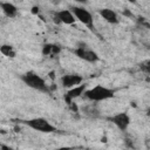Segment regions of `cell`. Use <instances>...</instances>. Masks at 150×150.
Wrapping results in <instances>:
<instances>
[{
	"mask_svg": "<svg viewBox=\"0 0 150 150\" xmlns=\"http://www.w3.org/2000/svg\"><path fill=\"white\" fill-rule=\"evenodd\" d=\"M0 52L5 56H9V57H14L15 56V52H14L13 47L12 46H8V45H2L0 47Z\"/></svg>",
	"mask_w": 150,
	"mask_h": 150,
	"instance_id": "13",
	"label": "cell"
},
{
	"mask_svg": "<svg viewBox=\"0 0 150 150\" xmlns=\"http://www.w3.org/2000/svg\"><path fill=\"white\" fill-rule=\"evenodd\" d=\"M115 91L112 89L102 87V86H96L89 90L84 91V95L87 98L91 100V101H103V100H108L114 97Z\"/></svg>",
	"mask_w": 150,
	"mask_h": 150,
	"instance_id": "2",
	"label": "cell"
},
{
	"mask_svg": "<svg viewBox=\"0 0 150 150\" xmlns=\"http://www.w3.org/2000/svg\"><path fill=\"white\" fill-rule=\"evenodd\" d=\"M55 21L56 22H62L66 25H73L75 22V16L73 14V12L68 11V9H63L56 13L55 15Z\"/></svg>",
	"mask_w": 150,
	"mask_h": 150,
	"instance_id": "7",
	"label": "cell"
},
{
	"mask_svg": "<svg viewBox=\"0 0 150 150\" xmlns=\"http://www.w3.org/2000/svg\"><path fill=\"white\" fill-rule=\"evenodd\" d=\"M71 12H73L74 16H76V19L80 22H82L83 25L88 26L90 29H94L93 28L94 27V25H93V16H91V14L87 9H84L82 7H76L75 6V7L71 8Z\"/></svg>",
	"mask_w": 150,
	"mask_h": 150,
	"instance_id": "4",
	"label": "cell"
},
{
	"mask_svg": "<svg viewBox=\"0 0 150 150\" xmlns=\"http://www.w3.org/2000/svg\"><path fill=\"white\" fill-rule=\"evenodd\" d=\"M139 67H141V69H142L143 71L150 74V60H148V61H145V62H142V63L139 64Z\"/></svg>",
	"mask_w": 150,
	"mask_h": 150,
	"instance_id": "14",
	"label": "cell"
},
{
	"mask_svg": "<svg viewBox=\"0 0 150 150\" xmlns=\"http://www.w3.org/2000/svg\"><path fill=\"white\" fill-rule=\"evenodd\" d=\"M59 52H60V48L55 45H45L43 49H42L43 55H53V54H56Z\"/></svg>",
	"mask_w": 150,
	"mask_h": 150,
	"instance_id": "12",
	"label": "cell"
},
{
	"mask_svg": "<svg viewBox=\"0 0 150 150\" xmlns=\"http://www.w3.org/2000/svg\"><path fill=\"white\" fill-rule=\"evenodd\" d=\"M0 6H1V9L4 11V13H5L7 16L14 18V16L16 15L18 9H16V7H15L13 4H11V2H1Z\"/></svg>",
	"mask_w": 150,
	"mask_h": 150,
	"instance_id": "11",
	"label": "cell"
},
{
	"mask_svg": "<svg viewBox=\"0 0 150 150\" xmlns=\"http://www.w3.org/2000/svg\"><path fill=\"white\" fill-rule=\"evenodd\" d=\"M145 144H146L148 148H150V139H146V141H145Z\"/></svg>",
	"mask_w": 150,
	"mask_h": 150,
	"instance_id": "17",
	"label": "cell"
},
{
	"mask_svg": "<svg viewBox=\"0 0 150 150\" xmlns=\"http://www.w3.org/2000/svg\"><path fill=\"white\" fill-rule=\"evenodd\" d=\"M62 86L64 88H70V87H77L81 82H82V77L80 75H75V74H68L62 76L61 79Z\"/></svg>",
	"mask_w": 150,
	"mask_h": 150,
	"instance_id": "8",
	"label": "cell"
},
{
	"mask_svg": "<svg viewBox=\"0 0 150 150\" xmlns=\"http://www.w3.org/2000/svg\"><path fill=\"white\" fill-rule=\"evenodd\" d=\"M36 12H39V8L38 7H33V13H36Z\"/></svg>",
	"mask_w": 150,
	"mask_h": 150,
	"instance_id": "18",
	"label": "cell"
},
{
	"mask_svg": "<svg viewBox=\"0 0 150 150\" xmlns=\"http://www.w3.org/2000/svg\"><path fill=\"white\" fill-rule=\"evenodd\" d=\"M21 80L25 82V84H27L28 87L39 90V91H43V93H49V88L46 84L45 80L42 77H40L38 74L33 73V71H27L26 74H23L21 76Z\"/></svg>",
	"mask_w": 150,
	"mask_h": 150,
	"instance_id": "1",
	"label": "cell"
},
{
	"mask_svg": "<svg viewBox=\"0 0 150 150\" xmlns=\"http://www.w3.org/2000/svg\"><path fill=\"white\" fill-rule=\"evenodd\" d=\"M54 150H73V148H70V146H61V148H57V149H54Z\"/></svg>",
	"mask_w": 150,
	"mask_h": 150,
	"instance_id": "15",
	"label": "cell"
},
{
	"mask_svg": "<svg viewBox=\"0 0 150 150\" xmlns=\"http://www.w3.org/2000/svg\"><path fill=\"white\" fill-rule=\"evenodd\" d=\"M75 54H76L80 59H82V60H84V61H87V62H96V61L98 60L97 54H96L95 52L88 49L86 45H82L81 47L76 48V49H75Z\"/></svg>",
	"mask_w": 150,
	"mask_h": 150,
	"instance_id": "5",
	"label": "cell"
},
{
	"mask_svg": "<svg viewBox=\"0 0 150 150\" xmlns=\"http://www.w3.org/2000/svg\"><path fill=\"white\" fill-rule=\"evenodd\" d=\"M25 123L28 127H30L32 129L41 131V132H54V131H56V128L54 125H52L47 120H45L42 117L32 118V120L25 121Z\"/></svg>",
	"mask_w": 150,
	"mask_h": 150,
	"instance_id": "3",
	"label": "cell"
},
{
	"mask_svg": "<svg viewBox=\"0 0 150 150\" xmlns=\"http://www.w3.org/2000/svg\"><path fill=\"white\" fill-rule=\"evenodd\" d=\"M100 14L109 23H117L118 22L117 14L112 9H110V8H102V9H100Z\"/></svg>",
	"mask_w": 150,
	"mask_h": 150,
	"instance_id": "10",
	"label": "cell"
},
{
	"mask_svg": "<svg viewBox=\"0 0 150 150\" xmlns=\"http://www.w3.org/2000/svg\"><path fill=\"white\" fill-rule=\"evenodd\" d=\"M1 150H13L11 146L8 145H5V144H1Z\"/></svg>",
	"mask_w": 150,
	"mask_h": 150,
	"instance_id": "16",
	"label": "cell"
},
{
	"mask_svg": "<svg viewBox=\"0 0 150 150\" xmlns=\"http://www.w3.org/2000/svg\"><path fill=\"white\" fill-rule=\"evenodd\" d=\"M83 91H86V84H80L77 87H74L71 88L66 95H64V101L68 103V104H71V100L75 98V97H79L83 94Z\"/></svg>",
	"mask_w": 150,
	"mask_h": 150,
	"instance_id": "9",
	"label": "cell"
},
{
	"mask_svg": "<svg viewBox=\"0 0 150 150\" xmlns=\"http://www.w3.org/2000/svg\"><path fill=\"white\" fill-rule=\"evenodd\" d=\"M146 115L150 116V108H148V110H146Z\"/></svg>",
	"mask_w": 150,
	"mask_h": 150,
	"instance_id": "19",
	"label": "cell"
},
{
	"mask_svg": "<svg viewBox=\"0 0 150 150\" xmlns=\"http://www.w3.org/2000/svg\"><path fill=\"white\" fill-rule=\"evenodd\" d=\"M109 120H110L120 130H122V131H125L127 128H128L129 124H130V117H129V115H128L127 112H120V114H117V115H114V116L110 117Z\"/></svg>",
	"mask_w": 150,
	"mask_h": 150,
	"instance_id": "6",
	"label": "cell"
}]
</instances>
